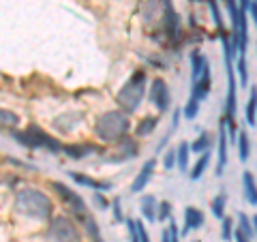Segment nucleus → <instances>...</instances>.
Instances as JSON below:
<instances>
[{
  "label": "nucleus",
  "instance_id": "6e6552de",
  "mask_svg": "<svg viewBox=\"0 0 257 242\" xmlns=\"http://www.w3.org/2000/svg\"><path fill=\"white\" fill-rule=\"evenodd\" d=\"M227 125L225 120H221V127H219V144H216V176L223 174L225 165H227Z\"/></svg>",
  "mask_w": 257,
  "mask_h": 242
},
{
  "label": "nucleus",
  "instance_id": "c9c22d12",
  "mask_svg": "<svg viewBox=\"0 0 257 242\" xmlns=\"http://www.w3.org/2000/svg\"><path fill=\"white\" fill-rule=\"evenodd\" d=\"M138 229H140V242H150V236H148V231L144 227L142 221H138Z\"/></svg>",
  "mask_w": 257,
  "mask_h": 242
},
{
  "label": "nucleus",
  "instance_id": "5701e85b",
  "mask_svg": "<svg viewBox=\"0 0 257 242\" xmlns=\"http://www.w3.org/2000/svg\"><path fill=\"white\" fill-rule=\"evenodd\" d=\"M176 155H178V167H180V172H187L189 169V155H191V146L187 142H182L178 150H176Z\"/></svg>",
  "mask_w": 257,
  "mask_h": 242
},
{
  "label": "nucleus",
  "instance_id": "e433bc0d",
  "mask_svg": "<svg viewBox=\"0 0 257 242\" xmlns=\"http://www.w3.org/2000/svg\"><path fill=\"white\" fill-rule=\"evenodd\" d=\"M234 240H236V242H251V238H248L244 231H240L238 227H236V231H234Z\"/></svg>",
  "mask_w": 257,
  "mask_h": 242
},
{
  "label": "nucleus",
  "instance_id": "f03ea898",
  "mask_svg": "<svg viewBox=\"0 0 257 242\" xmlns=\"http://www.w3.org/2000/svg\"><path fill=\"white\" fill-rule=\"evenodd\" d=\"M126 131H128V116L118 109L101 114L94 125V135L99 137L101 142H107V144L120 142L122 137H126Z\"/></svg>",
  "mask_w": 257,
  "mask_h": 242
},
{
  "label": "nucleus",
  "instance_id": "b1692460",
  "mask_svg": "<svg viewBox=\"0 0 257 242\" xmlns=\"http://www.w3.org/2000/svg\"><path fill=\"white\" fill-rule=\"evenodd\" d=\"M210 144H212V142H210V135L202 133L195 142L191 144V152H197V155H202V152H208V150H210Z\"/></svg>",
  "mask_w": 257,
  "mask_h": 242
},
{
  "label": "nucleus",
  "instance_id": "a211bd4d",
  "mask_svg": "<svg viewBox=\"0 0 257 242\" xmlns=\"http://www.w3.org/2000/svg\"><path fill=\"white\" fill-rule=\"evenodd\" d=\"M244 114H246L248 127H255L257 125V88H251V96H248V101H246Z\"/></svg>",
  "mask_w": 257,
  "mask_h": 242
},
{
  "label": "nucleus",
  "instance_id": "ea45409f",
  "mask_svg": "<svg viewBox=\"0 0 257 242\" xmlns=\"http://www.w3.org/2000/svg\"><path fill=\"white\" fill-rule=\"evenodd\" d=\"M161 242H170V229H163V233H161Z\"/></svg>",
  "mask_w": 257,
  "mask_h": 242
},
{
  "label": "nucleus",
  "instance_id": "412c9836",
  "mask_svg": "<svg viewBox=\"0 0 257 242\" xmlns=\"http://www.w3.org/2000/svg\"><path fill=\"white\" fill-rule=\"evenodd\" d=\"M20 125V116L15 111L0 107V129H15Z\"/></svg>",
  "mask_w": 257,
  "mask_h": 242
},
{
  "label": "nucleus",
  "instance_id": "ddd939ff",
  "mask_svg": "<svg viewBox=\"0 0 257 242\" xmlns=\"http://www.w3.org/2000/svg\"><path fill=\"white\" fill-rule=\"evenodd\" d=\"M202 225H204L202 210H197L195 206H187V208H184V227L180 231V236H184V233H189L193 229H199Z\"/></svg>",
  "mask_w": 257,
  "mask_h": 242
},
{
  "label": "nucleus",
  "instance_id": "20e7f679",
  "mask_svg": "<svg viewBox=\"0 0 257 242\" xmlns=\"http://www.w3.org/2000/svg\"><path fill=\"white\" fill-rule=\"evenodd\" d=\"M15 140H18L22 146H28V148H47L52 152H58L62 148L60 142H56L52 135L41 131L37 125H32L28 131H24V133H15Z\"/></svg>",
  "mask_w": 257,
  "mask_h": 242
},
{
  "label": "nucleus",
  "instance_id": "f3484780",
  "mask_svg": "<svg viewBox=\"0 0 257 242\" xmlns=\"http://www.w3.org/2000/svg\"><path fill=\"white\" fill-rule=\"evenodd\" d=\"M242 187H244V197L251 206H257V182L251 172L242 174Z\"/></svg>",
  "mask_w": 257,
  "mask_h": 242
},
{
  "label": "nucleus",
  "instance_id": "c85d7f7f",
  "mask_svg": "<svg viewBox=\"0 0 257 242\" xmlns=\"http://www.w3.org/2000/svg\"><path fill=\"white\" fill-rule=\"evenodd\" d=\"M182 114H184V118L193 120V118L199 114V101H195V99H191V96H189V101H187V105H184Z\"/></svg>",
  "mask_w": 257,
  "mask_h": 242
},
{
  "label": "nucleus",
  "instance_id": "a19ab883",
  "mask_svg": "<svg viewBox=\"0 0 257 242\" xmlns=\"http://www.w3.org/2000/svg\"><path fill=\"white\" fill-rule=\"evenodd\" d=\"M253 227H255V233H257V214L253 216Z\"/></svg>",
  "mask_w": 257,
  "mask_h": 242
},
{
  "label": "nucleus",
  "instance_id": "7ed1b4c3",
  "mask_svg": "<svg viewBox=\"0 0 257 242\" xmlns=\"http://www.w3.org/2000/svg\"><path fill=\"white\" fill-rule=\"evenodd\" d=\"M144 94H146V71H135V73L128 77V82L120 88L116 101L124 111L131 114V111L140 107Z\"/></svg>",
  "mask_w": 257,
  "mask_h": 242
},
{
  "label": "nucleus",
  "instance_id": "2f4dec72",
  "mask_svg": "<svg viewBox=\"0 0 257 242\" xmlns=\"http://www.w3.org/2000/svg\"><path fill=\"white\" fill-rule=\"evenodd\" d=\"M170 216H172L170 201H161L159 204V221H170Z\"/></svg>",
  "mask_w": 257,
  "mask_h": 242
},
{
  "label": "nucleus",
  "instance_id": "0eeeda50",
  "mask_svg": "<svg viewBox=\"0 0 257 242\" xmlns=\"http://www.w3.org/2000/svg\"><path fill=\"white\" fill-rule=\"evenodd\" d=\"M148 101H150L159 111H167V109H170V101H172V99H170V90H167L165 79L157 77L155 82H152L150 92H148Z\"/></svg>",
  "mask_w": 257,
  "mask_h": 242
},
{
  "label": "nucleus",
  "instance_id": "9d476101",
  "mask_svg": "<svg viewBox=\"0 0 257 242\" xmlns=\"http://www.w3.org/2000/svg\"><path fill=\"white\" fill-rule=\"evenodd\" d=\"M118 144V152L116 155L107 157L105 161H111V163H120V161H126V159H133L135 155H138V144H135L133 140H128V137H122Z\"/></svg>",
  "mask_w": 257,
  "mask_h": 242
},
{
  "label": "nucleus",
  "instance_id": "2eb2a0df",
  "mask_svg": "<svg viewBox=\"0 0 257 242\" xmlns=\"http://www.w3.org/2000/svg\"><path fill=\"white\" fill-rule=\"evenodd\" d=\"M69 174H71V178H73L77 184H82V187H90V189L99 191V193H103V191H109V189H111V184H109V182L92 180V178H88V176H84V174H77V172H69Z\"/></svg>",
  "mask_w": 257,
  "mask_h": 242
},
{
  "label": "nucleus",
  "instance_id": "4468645a",
  "mask_svg": "<svg viewBox=\"0 0 257 242\" xmlns=\"http://www.w3.org/2000/svg\"><path fill=\"white\" fill-rule=\"evenodd\" d=\"M62 150H64V155H67L69 159L79 161V159H84L88 155H92L96 148L90 146V144H67V146H62Z\"/></svg>",
  "mask_w": 257,
  "mask_h": 242
},
{
  "label": "nucleus",
  "instance_id": "473e14b6",
  "mask_svg": "<svg viewBox=\"0 0 257 242\" xmlns=\"http://www.w3.org/2000/svg\"><path fill=\"white\" fill-rule=\"evenodd\" d=\"M174 165H178V155H176V150L167 152L165 159H163V167H165V169H172Z\"/></svg>",
  "mask_w": 257,
  "mask_h": 242
},
{
  "label": "nucleus",
  "instance_id": "58836bf2",
  "mask_svg": "<svg viewBox=\"0 0 257 242\" xmlns=\"http://www.w3.org/2000/svg\"><path fill=\"white\" fill-rule=\"evenodd\" d=\"M94 201H96V204H99L101 208H107V201L103 199V195H101L99 191H94Z\"/></svg>",
  "mask_w": 257,
  "mask_h": 242
},
{
  "label": "nucleus",
  "instance_id": "6ab92c4d",
  "mask_svg": "<svg viewBox=\"0 0 257 242\" xmlns=\"http://www.w3.org/2000/svg\"><path fill=\"white\" fill-rule=\"evenodd\" d=\"M208 163H210V150L199 155L197 163L193 165V169H191V180H199V178H202L204 172H206V167H208Z\"/></svg>",
  "mask_w": 257,
  "mask_h": 242
},
{
  "label": "nucleus",
  "instance_id": "f257e3e1",
  "mask_svg": "<svg viewBox=\"0 0 257 242\" xmlns=\"http://www.w3.org/2000/svg\"><path fill=\"white\" fill-rule=\"evenodd\" d=\"M15 208L22 214L30 216V219H37V221H47L54 212L52 199L43 191L32 189V187H24L18 191V195H15Z\"/></svg>",
  "mask_w": 257,
  "mask_h": 242
},
{
  "label": "nucleus",
  "instance_id": "cd10ccee",
  "mask_svg": "<svg viewBox=\"0 0 257 242\" xmlns=\"http://www.w3.org/2000/svg\"><path fill=\"white\" fill-rule=\"evenodd\" d=\"M234 231H236V223L231 221L229 216H225V219L221 221V236H223V240H231Z\"/></svg>",
  "mask_w": 257,
  "mask_h": 242
},
{
  "label": "nucleus",
  "instance_id": "f8f14e48",
  "mask_svg": "<svg viewBox=\"0 0 257 242\" xmlns=\"http://www.w3.org/2000/svg\"><path fill=\"white\" fill-rule=\"evenodd\" d=\"M208 73H210V64H208L206 56L202 52H193L191 54V79H193V84Z\"/></svg>",
  "mask_w": 257,
  "mask_h": 242
},
{
  "label": "nucleus",
  "instance_id": "bb28decb",
  "mask_svg": "<svg viewBox=\"0 0 257 242\" xmlns=\"http://www.w3.org/2000/svg\"><path fill=\"white\" fill-rule=\"evenodd\" d=\"M236 227H238L240 231H244L248 238H253V233H255L253 219H248V216H246L244 212H240V214H238V225H236Z\"/></svg>",
  "mask_w": 257,
  "mask_h": 242
},
{
  "label": "nucleus",
  "instance_id": "aec40b11",
  "mask_svg": "<svg viewBox=\"0 0 257 242\" xmlns=\"http://www.w3.org/2000/svg\"><path fill=\"white\" fill-rule=\"evenodd\" d=\"M238 155H240V161L242 163H246L248 157H251V142H248V135L244 131H240L238 133Z\"/></svg>",
  "mask_w": 257,
  "mask_h": 242
},
{
  "label": "nucleus",
  "instance_id": "393cba45",
  "mask_svg": "<svg viewBox=\"0 0 257 242\" xmlns=\"http://www.w3.org/2000/svg\"><path fill=\"white\" fill-rule=\"evenodd\" d=\"M157 125H159V118H157V116L144 118L142 123L138 125V135H140V137H144V135H150V133L157 129Z\"/></svg>",
  "mask_w": 257,
  "mask_h": 242
},
{
  "label": "nucleus",
  "instance_id": "4be33fe9",
  "mask_svg": "<svg viewBox=\"0 0 257 242\" xmlns=\"http://www.w3.org/2000/svg\"><path fill=\"white\" fill-rule=\"evenodd\" d=\"M225 204H227V195L225 193H219L214 199H212V204H210V208H212V214L216 216V219H225Z\"/></svg>",
  "mask_w": 257,
  "mask_h": 242
},
{
  "label": "nucleus",
  "instance_id": "1a4fd4ad",
  "mask_svg": "<svg viewBox=\"0 0 257 242\" xmlns=\"http://www.w3.org/2000/svg\"><path fill=\"white\" fill-rule=\"evenodd\" d=\"M163 24H165V30L170 35L172 41L180 37V20L176 15L174 7H172V0H165V11H163Z\"/></svg>",
  "mask_w": 257,
  "mask_h": 242
},
{
  "label": "nucleus",
  "instance_id": "39448f33",
  "mask_svg": "<svg viewBox=\"0 0 257 242\" xmlns=\"http://www.w3.org/2000/svg\"><path fill=\"white\" fill-rule=\"evenodd\" d=\"M47 242H79L75 223L67 216H54L47 227Z\"/></svg>",
  "mask_w": 257,
  "mask_h": 242
},
{
  "label": "nucleus",
  "instance_id": "c756f323",
  "mask_svg": "<svg viewBox=\"0 0 257 242\" xmlns=\"http://www.w3.org/2000/svg\"><path fill=\"white\" fill-rule=\"evenodd\" d=\"M210 11H212V18H214V24H216V28H219V32H221V35H225L223 18H221V11H219V5H216V0H210Z\"/></svg>",
  "mask_w": 257,
  "mask_h": 242
},
{
  "label": "nucleus",
  "instance_id": "9b49d317",
  "mask_svg": "<svg viewBox=\"0 0 257 242\" xmlns=\"http://www.w3.org/2000/svg\"><path fill=\"white\" fill-rule=\"evenodd\" d=\"M155 167H157L155 159H148L146 163H144V167L140 169V174H138V178H135L133 184H131V193H142L144 189H146V184L150 182L152 174H155Z\"/></svg>",
  "mask_w": 257,
  "mask_h": 242
},
{
  "label": "nucleus",
  "instance_id": "dca6fc26",
  "mask_svg": "<svg viewBox=\"0 0 257 242\" xmlns=\"http://www.w3.org/2000/svg\"><path fill=\"white\" fill-rule=\"evenodd\" d=\"M142 214L146 216V221H150V223L159 221V201L155 195H146L142 199Z\"/></svg>",
  "mask_w": 257,
  "mask_h": 242
},
{
  "label": "nucleus",
  "instance_id": "a878e982",
  "mask_svg": "<svg viewBox=\"0 0 257 242\" xmlns=\"http://www.w3.org/2000/svg\"><path fill=\"white\" fill-rule=\"evenodd\" d=\"M236 73H238V77H240V86H248V67H246V56H238Z\"/></svg>",
  "mask_w": 257,
  "mask_h": 242
},
{
  "label": "nucleus",
  "instance_id": "f704fd0d",
  "mask_svg": "<svg viewBox=\"0 0 257 242\" xmlns=\"http://www.w3.org/2000/svg\"><path fill=\"white\" fill-rule=\"evenodd\" d=\"M111 210H114L116 221H122V219H124V216H122V210H120V199H118V197L111 201Z\"/></svg>",
  "mask_w": 257,
  "mask_h": 242
},
{
  "label": "nucleus",
  "instance_id": "7c9ffc66",
  "mask_svg": "<svg viewBox=\"0 0 257 242\" xmlns=\"http://www.w3.org/2000/svg\"><path fill=\"white\" fill-rule=\"evenodd\" d=\"M126 227H128V242H140V229H138V221L128 219V221H126Z\"/></svg>",
  "mask_w": 257,
  "mask_h": 242
},
{
  "label": "nucleus",
  "instance_id": "72a5a7b5",
  "mask_svg": "<svg viewBox=\"0 0 257 242\" xmlns=\"http://www.w3.org/2000/svg\"><path fill=\"white\" fill-rule=\"evenodd\" d=\"M170 242H180V231H178V225H176L172 219H170Z\"/></svg>",
  "mask_w": 257,
  "mask_h": 242
},
{
  "label": "nucleus",
  "instance_id": "423d86ee",
  "mask_svg": "<svg viewBox=\"0 0 257 242\" xmlns=\"http://www.w3.org/2000/svg\"><path fill=\"white\" fill-rule=\"evenodd\" d=\"M52 189L58 193L60 199L77 214V219H82V221L86 219V216H88V208H86V204H84V199L79 197L75 191H71L67 184H62V182H52Z\"/></svg>",
  "mask_w": 257,
  "mask_h": 242
},
{
  "label": "nucleus",
  "instance_id": "79ce46f5",
  "mask_svg": "<svg viewBox=\"0 0 257 242\" xmlns=\"http://www.w3.org/2000/svg\"><path fill=\"white\" fill-rule=\"evenodd\" d=\"M195 242H199V240H195Z\"/></svg>",
  "mask_w": 257,
  "mask_h": 242
},
{
  "label": "nucleus",
  "instance_id": "4c0bfd02",
  "mask_svg": "<svg viewBox=\"0 0 257 242\" xmlns=\"http://www.w3.org/2000/svg\"><path fill=\"white\" fill-rule=\"evenodd\" d=\"M248 13H251V18L255 22V28H257V0H251V5H248Z\"/></svg>",
  "mask_w": 257,
  "mask_h": 242
}]
</instances>
